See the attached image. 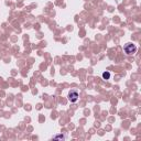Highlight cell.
Listing matches in <instances>:
<instances>
[{
    "instance_id": "cell-1",
    "label": "cell",
    "mask_w": 141,
    "mask_h": 141,
    "mask_svg": "<svg viewBox=\"0 0 141 141\" xmlns=\"http://www.w3.org/2000/svg\"><path fill=\"white\" fill-rule=\"evenodd\" d=\"M136 51H137V46L133 45V44H131V43H128L127 45L125 46V52L128 54V55H131V54L136 53Z\"/></svg>"
},
{
    "instance_id": "cell-2",
    "label": "cell",
    "mask_w": 141,
    "mask_h": 141,
    "mask_svg": "<svg viewBox=\"0 0 141 141\" xmlns=\"http://www.w3.org/2000/svg\"><path fill=\"white\" fill-rule=\"evenodd\" d=\"M79 95H78V93L75 92V90H72V92H69L68 94V99L71 103H75L77 102V99H78Z\"/></svg>"
},
{
    "instance_id": "cell-3",
    "label": "cell",
    "mask_w": 141,
    "mask_h": 141,
    "mask_svg": "<svg viewBox=\"0 0 141 141\" xmlns=\"http://www.w3.org/2000/svg\"><path fill=\"white\" fill-rule=\"evenodd\" d=\"M103 78H104V79H109V78H110V73H108V72L103 73Z\"/></svg>"
},
{
    "instance_id": "cell-4",
    "label": "cell",
    "mask_w": 141,
    "mask_h": 141,
    "mask_svg": "<svg viewBox=\"0 0 141 141\" xmlns=\"http://www.w3.org/2000/svg\"><path fill=\"white\" fill-rule=\"evenodd\" d=\"M54 139H65V136H56L54 137Z\"/></svg>"
}]
</instances>
